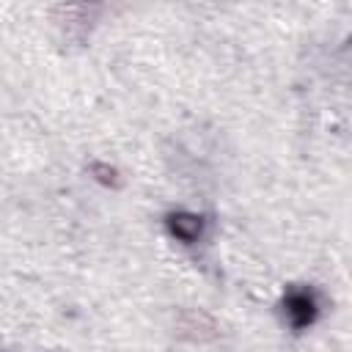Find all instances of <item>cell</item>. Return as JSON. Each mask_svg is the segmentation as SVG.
<instances>
[{"label": "cell", "instance_id": "6da1fadb", "mask_svg": "<svg viewBox=\"0 0 352 352\" xmlns=\"http://www.w3.org/2000/svg\"><path fill=\"white\" fill-rule=\"evenodd\" d=\"M283 311H286V319L294 330H305L316 322L319 305H316V297L308 289H292L283 297Z\"/></svg>", "mask_w": 352, "mask_h": 352}, {"label": "cell", "instance_id": "7a4b0ae2", "mask_svg": "<svg viewBox=\"0 0 352 352\" xmlns=\"http://www.w3.org/2000/svg\"><path fill=\"white\" fill-rule=\"evenodd\" d=\"M165 226H168V231L179 242H187V245L201 236V217L198 214H190V212H173V214H168Z\"/></svg>", "mask_w": 352, "mask_h": 352}]
</instances>
